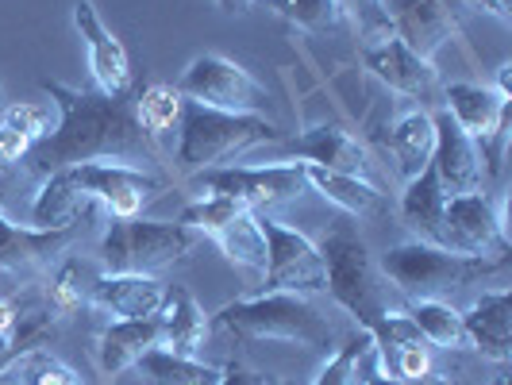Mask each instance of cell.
<instances>
[{
    "instance_id": "cell-1",
    "label": "cell",
    "mask_w": 512,
    "mask_h": 385,
    "mask_svg": "<svg viewBox=\"0 0 512 385\" xmlns=\"http://www.w3.org/2000/svg\"><path fill=\"white\" fill-rule=\"evenodd\" d=\"M39 85L58 108V124L24 158L31 174L51 178L58 170L85 162H116L143 170L162 158L158 139H151L135 116V93L108 97L101 89H70L51 77Z\"/></svg>"
},
{
    "instance_id": "cell-2",
    "label": "cell",
    "mask_w": 512,
    "mask_h": 385,
    "mask_svg": "<svg viewBox=\"0 0 512 385\" xmlns=\"http://www.w3.org/2000/svg\"><path fill=\"white\" fill-rule=\"evenodd\" d=\"M162 193H166V181L139 166H116V162L70 166L43 178L31 201V228H77V220L93 205H101L108 220H131V216H143V208L158 201Z\"/></svg>"
},
{
    "instance_id": "cell-3",
    "label": "cell",
    "mask_w": 512,
    "mask_h": 385,
    "mask_svg": "<svg viewBox=\"0 0 512 385\" xmlns=\"http://www.w3.org/2000/svg\"><path fill=\"white\" fill-rule=\"evenodd\" d=\"M285 131L266 116H243V112H220L208 104L185 101L178 124V166L181 178H197L205 170L228 166L231 158L255 151L262 143H282Z\"/></svg>"
},
{
    "instance_id": "cell-4",
    "label": "cell",
    "mask_w": 512,
    "mask_h": 385,
    "mask_svg": "<svg viewBox=\"0 0 512 385\" xmlns=\"http://www.w3.org/2000/svg\"><path fill=\"white\" fill-rule=\"evenodd\" d=\"M320 255L328 266V293L359 320L362 332L374 339L385 328L393 305L385 297V274L370 258L366 239L351 224H335L320 243Z\"/></svg>"
},
{
    "instance_id": "cell-5",
    "label": "cell",
    "mask_w": 512,
    "mask_h": 385,
    "mask_svg": "<svg viewBox=\"0 0 512 385\" xmlns=\"http://www.w3.org/2000/svg\"><path fill=\"white\" fill-rule=\"evenodd\" d=\"M197 231L185 224H166V220H108L101 235V266L104 274H143L158 278L166 270H174L178 262L197 251Z\"/></svg>"
},
{
    "instance_id": "cell-6",
    "label": "cell",
    "mask_w": 512,
    "mask_h": 385,
    "mask_svg": "<svg viewBox=\"0 0 512 385\" xmlns=\"http://www.w3.org/2000/svg\"><path fill=\"white\" fill-rule=\"evenodd\" d=\"M501 266L505 262H497V258H466L447 247H436V243H424V239L401 243V247L385 251L378 262L385 282H393L412 301H443L447 293L478 282Z\"/></svg>"
},
{
    "instance_id": "cell-7",
    "label": "cell",
    "mask_w": 512,
    "mask_h": 385,
    "mask_svg": "<svg viewBox=\"0 0 512 385\" xmlns=\"http://www.w3.org/2000/svg\"><path fill=\"white\" fill-rule=\"evenodd\" d=\"M216 324L239 339H278L312 351H328L332 324L301 293H258L251 301H231L216 312Z\"/></svg>"
},
{
    "instance_id": "cell-8",
    "label": "cell",
    "mask_w": 512,
    "mask_h": 385,
    "mask_svg": "<svg viewBox=\"0 0 512 385\" xmlns=\"http://www.w3.org/2000/svg\"><path fill=\"white\" fill-rule=\"evenodd\" d=\"M439 247L466 258H509V201L489 193L447 197Z\"/></svg>"
},
{
    "instance_id": "cell-9",
    "label": "cell",
    "mask_w": 512,
    "mask_h": 385,
    "mask_svg": "<svg viewBox=\"0 0 512 385\" xmlns=\"http://www.w3.org/2000/svg\"><path fill=\"white\" fill-rule=\"evenodd\" d=\"M181 224L193 228L197 235L216 239V247L224 251L231 266L239 270H266V235L258 224V212L231 197H201L181 212Z\"/></svg>"
},
{
    "instance_id": "cell-10",
    "label": "cell",
    "mask_w": 512,
    "mask_h": 385,
    "mask_svg": "<svg viewBox=\"0 0 512 385\" xmlns=\"http://www.w3.org/2000/svg\"><path fill=\"white\" fill-rule=\"evenodd\" d=\"M178 93L185 101L208 104L220 112H243V116H262L270 108L266 85L228 54H197L181 74Z\"/></svg>"
},
{
    "instance_id": "cell-11",
    "label": "cell",
    "mask_w": 512,
    "mask_h": 385,
    "mask_svg": "<svg viewBox=\"0 0 512 385\" xmlns=\"http://www.w3.org/2000/svg\"><path fill=\"white\" fill-rule=\"evenodd\" d=\"M193 185L201 189V197H231L239 205L262 208L293 201L308 189L305 162H274V166H216L197 174Z\"/></svg>"
},
{
    "instance_id": "cell-12",
    "label": "cell",
    "mask_w": 512,
    "mask_h": 385,
    "mask_svg": "<svg viewBox=\"0 0 512 385\" xmlns=\"http://www.w3.org/2000/svg\"><path fill=\"white\" fill-rule=\"evenodd\" d=\"M258 224L266 235V270H262V293H320L328 289V266L320 247L301 235V231L285 228L282 220H270L258 212Z\"/></svg>"
},
{
    "instance_id": "cell-13",
    "label": "cell",
    "mask_w": 512,
    "mask_h": 385,
    "mask_svg": "<svg viewBox=\"0 0 512 385\" xmlns=\"http://www.w3.org/2000/svg\"><path fill=\"white\" fill-rule=\"evenodd\" d=\"M443 108L478 143L482 158L489 162V174H497L501 170V147H505V135H509V97H501L493 85L451 81V85H443Z\"/></svg>"
},
{
    "instance_id": "cell-14",
    "label": "cell",
    "mask_w": 512,
    "mask_h": 385,
    "mask_svg": "<svg viewBox=\"0 0 512 385\" xmlns=\"http://www.w3.org/2000/svg\"><path fill=\"white\" fill-rule=\"evenodd\" d=\"M362 62L385 89H393V93H401L409 101H432L439 93L436 62L409 51L397 35H382V39L362 43Z\"/></svg>"
},
{
    "instance_id": "cell-15",
    "label": "cell",
    "mask_w": 512,
    "mask_h": 385,
    "mask_svg": "<svg viewBox=\"0 0 512 385\" xmlns=\"http://www.w3.org/2000/svg\"><path fill=\"white\" fill-rule=\"evenodd\" d=\"M436 124V147H432V170L447 197H466V193H482L486 185V158L478 151V143L455 124V116L447 108H439L432 116Z\"/></svg>"
},
{
    "instance_id": "cell-16",
    "label": "cell",
    "mask_w": 512,
    "mask_h": 385,
    "mask_svg": "<svg viewBox=\"0 0 512 385\" xmlns=\"http://www.w3.org/2000/svg\"><path fill=\"white\" fill-rule=\"evenodd\" d=\"M74 27L89 51V70H93V85L108 93V97H120L131 93V58L128 47L104 27L101 12L93 0H77L74 4Z\"/></svg>"
},
{
    "instance_id": "cell-17",
    "label": "cell",
    "mask_w": 512,
    "mask_h": 385,
    "mask_svg": "<svg viewBox=\"0 0 512 385\" xmlns=\"http://www.w3.org/2000/svg\"><path fill=\"white\" fill-rule=\"evenodd\" d=\"M385 16H389V27L393 35L416 51L420 58H436L439 47L447 39L459 35V24H455V12L447 8V0H382Z\"/></svg>"
},
{
    "instance_id": "cell-18",
    "label": "cell",
    "mask_w": 512,
    "mask_h": 385,
    "mask_svg": "<svg viewBox=\"0 0 512 385\" xmlns=\"http://www.w3.org/2000/svg\"><path fill=\"white\" fill-rule=\"evenodd\" d=\"M77 228H16L4 212H0V274H20L31 278L39 270H47L54 258L66 255L74 247Z\"/></svg>"
},
{
    "instance_id": "cell-19",
    "label": "cell",
    "mask_w": 512,
    "mask_h": 385,
    "mask_svg": "<svg viewBox=\"0 0 512 385\" xmlns=\"http://www.w3.org/2000/svg\"><path fill=\"white\" fill-rule=\"evenodd\" d=\"M285 154L301 158L308 166L335 170V174H355V178H362L370 170L366 147H362L351 131L339 128V124H316V128H308L293 143H285Z\"/></svg>"
},
{
    "instance_id": "cell-20",
    "label": "cell",
    "mask_w": 512,
    "mask_h": 385,
    "mask_svg": "<svg viewBox=\"0 0 512 385\" xmlns=\"http://www.w3.org/2000/svg\"><path fill=\"white\" fill-rule=\"evenodd\" d=\"M166 289L158 278H143V274H97L89 285V301L104 312H112L116 320H147L162 312Z\"/></svg>"
},
{
    "instance_id": "cell-21",
    "label": "cell",
    "mask_w": 512,
    "mask_h": 385,
    "mask_svg": "<svg viewBox=\"0 0 512 385\" xmlns=\"http://www.w3.org/2000/svg\"><path fill=\"white\" fill-rule=\"evenodd\" d=\"M466 328V347H474L482 359L509 362L512 355V293L493 289L482 293L474 305L462 312Z\"/></svg>"
},
{
    "instance_id": "cell-22",
    "label": "cell",
    "mask_w": 512,
    "mask_h": 385,
    "mask_svg": "<svg viewBox=\"0 0 512 385\" xmlns=\"http://www.w3.org/2000/svg\"><path fill=\"white\" fill-rule=\"evenodd\" d=\"M158 320H162V351L181 355V359H197V351L205 347L208 339V316L185 285H170L166 289Z\"/></svg>"
},
{
    "instance_id": "cell-23",
    "label": "cell",
    "mask_w": 512,
    "mask_h": 385,
    "mask_svg": "<svg viewBox=\"0 0 512 385\" xmlns=\"http://www.w3.org/2000/svg\"><path fill=\"white\" fill-rule=\"evenodd\" d=\"M162 347V320L147 316V320H112L104 328L101 343H97V362L104 374H124L135 362L143 359L147 351Z\"/></svg>"
},
{
    "instance_id": "cell-24",
    "label": "cell",
    "mask_w": 512,
    "mask_h": 385,
    "mask_svg": "<svg viewBox=\"0 0 512 385\" xmlns=\"http://www.w3.org/2000/svg\"><path fill=\"white\" fill-rule=\"evenodd\" d=\"M432 147H436V124H432V112H424V108L405 112L393 128L385 131V151L393 154L397 174L405 181L416 178L432 162Z\"/></svg>"
},
{
    "instance_id": "cell-25",
    "label": "cell",
    "mask_w": 512,
    "mask_h": 385,
    "mask_svg": "<svg viewBox=\"0 0 512 385\" xmlns=\"http://www.w3.org/2000/svg\"><path fill=\"white\" fill-rule=\"evenodd\" d=\"M443 205H447V193L439 185L432 162L416 174V178L405 181V193H401V216L424 243H436L443 239Z\"/></svg>"
},
{
    "instance_id": "cell-26",
    "label": "cell",
    "mask_w": 512,
    "mask_h": 385,
    "mask_svg": "<svg viewBox=\"0 0 512 385\" xmlns=\"http://www.w3.org/2000/svg\"><path fill=\"white\" fill-rule=\"evenodd\" d=\"M47 131H51L47 104H12L0 116V174L16 170Z\"/></svg>"
},
{
    "instance_id": "cell-27",
    "label": "cell",
    "mask_w": 512,
    "mask_h": 385,
    "mask_svg": "<svg viewBox=\"0 0 512 385\" xmlns=\"http://www.w3.org/2000/svg\"><path fill=\"white\" fill-rule=\"evenodd\" d=\"M305 178H308V189H316L324 201L343 208L347 216H374V212H382V193H378V185H370L366 178L320 170V166H308V162H305Z\"/></svg>"
},
{
    "instance_id": "cell-28",
    "label": "cell",
    "mask_w": 512,
    "mask_h": 385,
    "mask_svg": "<svg viewBox=\"0 0 512 385\" xmlns=\"http://www.w3.org/2000/svg\"><path fill=\"white\" fill-rule=\"evenodd\" d=\"M135 370L151 385H220V374H224V366H205V362L197 359H181V355H170L162 347L147 351L143 359L135 362Z\"/></svg>"
},
{
    "instance_id": "cell-29",
    "label": "cell",
    "mask_w": 512,
    "mask_h": 385,
    "mask_svg": "<svg viewBox=\"0 0 512 385\" xmlns=\"http://www.w3.org/2000/svg\"><path fill=\"white\" fill-rule=\"evenodd\" d=\"M409 320L416 324V332L428 347H443V351H462L466 347L462 312L451 308L447 301H412Z\"/></svg>"
},
{
    "instance_id": "cell-30",
    "label": "cell",
    "mask_w": 512,
    "mask_h": 385,
    "mask_svg": "<svg viewBox=\"0 0 512 385\" xmlns=\"http://www.w3.org/2000/svg\"><path fill=\"white\" fill-rule=\"evenodd\" d=\"M181 104H185V97L178 93V85L154 81L143 93H135V116L151 139H162L166 131H174L181 124Z\"/></svg>"
},
{
    "instance_id": "cell-31",
    "label": "cell",
    "mask_w": 512,
    "mask_h": 385,
    "mask_svg": "<svg viewBox=\"0 0 512 385\" xmlns=\"http://www.w3.org/2000/svg\"><path fill=\"white\" fill-rule=\"evenodd\" d=\"M370 355H374V339L359 328V335H351L332 359L324 362V370L316 374L312 385H362V374H366Z\"/></svg>"
},
{
    "instance_id": "cell-32",
    "label": "cell",
    "mask_w": 512,
    "mask_h": 385,
    "mask_svg": "<svg viewBox=\"0 0 512 385\" xmlns=\"http://www.w3.org/2000/svg\"><path fill=\"white\" fill-rule=\"evenodd\" d=\"M0 385H81L70 366L47 355V351H35L24 359H12L0 370Z\"/></svg>"
},
{
    "instance_id": "cell-33",
    "label": "cell",
    "mask_w": 512,
    "mask_h": 385,
    "mask_svg": "<svg viewBox=\"0 0 512 385\" xmlns=\"http://www.w3.org/2000/svg\"><path fill=\"white\" fill-rule=\"evenodd\" d=\"M285 24L312 31V35H324L343 24V8L339 0H266Z\"/></svg>"
},
{
    "instance_id": "cell-34",
    "label": "cell",
    "mask_w": 512,
    "mask_h": 385,
    "mask_svg": "<svg viewBox=\"0 0 512 385\" xmlns=\"http://www.w3.org/2000/svg\"><path fill=\"white\" fill-rule=\"evenodd\" d=\"M93 278H97V274H89V266H85L81 258H66L62 270L54 274L47 301L70 320V312H77V308L89 301V285H93Z\"/></svg>"
},
{
    "instance_id": "cell-35",
    "label": "cell",
    "mask_w": 512,
    "mask_h": 385,
    "mask_svg": "<svg viewBox=\"0 0 512 385\" xmlns=\"http://www.w3.org/2000/svg\"><path fill=\"white\" fill-rule=\"evenodd\" d=\"M339 8H343V20H351V24L359 27V35L366 43L382 39V35H393L382 0H339Z\"/></svg>"
},
{
    "instance_id": "cell-36",
    "label": "cell",
    "mask_w": 512,
    "mask_h": 385,
    "mask_svg": "<svg viewBox=\"0 0 512 385\" xmlns=\"http://www.w3.org/2000/svg\"><path fill=\"white\" fill-rule=\"evenodd\" d=\"M428 374H436V366H432V347H428L424 339L401 347V351L393 355V362H389V378H397V382H420V378H428Z\"/></svg>"
},
{
    "instance_id": "cell-37",
    "label": "cell",
    "mask_w": 512,
    "mask_h": 385,
    "mask_svg": "<svg viewBox=\"0 0 512 385\" xmlns=\"http://www.w3.org/2000/svg\"><path fill=\"white\" fill-rule=\"evenodd\" d=\"M220 385H274L270 374H258V370H247L239 362H228L224 374H220Z\"/></svg>"
},
{
    "instance_id": "cell-38",
    "label": "cell",
    "mask_w": 512,
    "mask_h": 385,
    "mask_svg": "<svg viewBox=\"0 0 512 385\" xmlns=\"http://www.w3.org/2000/svg\"><path fill=\"white\" fill-rule=\"evenodd\" d=\"M466 4H474L478 12H489V16L501 20V24L512 20V0H466Z\"/></svg>"
},
{
    "instance_id": "cell-39",
    "label": "cell",
    "mask_w": 512,
    "mask_h": 385,
    "mask_svg": "<svg viewBox=\"0 0 512 385\" xmlns=\"http://www.w3.org/2000/svg\"><path fill=\"white\" fill-rule=\"evenodd\" d=\"M16 316H20L16 301H12V297H0V335H4V339H8L12 328H16Z\"/></svg>"
},
{
    "instance_id": "cell-40",
    "label": "cell",
    "mask_w": 512,
    "mask_h": 385,
    "mask_svg": "<svg viewBox=\"0 0 512 385\" xmlns=\"http://www.w3.org/2000/svg\"><path fill=\"white\" fill-rule=\"evenodd\" d=\"M224 12H231V16H239V12H251L258 0H216Z\"/></svg>"
},
{
    "instance_id": "cell-41",
    "label": "cell",
    "mask_w": 512,
    "mask_h": 385,
    "mask_svg": "<svg viewBox=\"0 0 512 385\" xmlns=\"http://www.w3.org/2000/svg\"><path fill=\"white\" fill-rule=\"evenodd\" d=\"M409 385H462V382H451V378H436V374H428V378H420V382H409Z\"/></svg>"
},
{
    "instance_id": "cell-42",
    "label": "cell",
    "mask_w": 512,
    "mask_h": 385,
    "mask_svg": "<svg viewBox=\"0 0 512 385\" xmlns=\"http://www.w3.org/2000/svg\"><path fill=\"white\" fill-rule=\"evenodd\" d=\"M4 366H8V339L0 335V370H4Z\"/></svg>"
},
{
    "instance_id": "cell-43",
    "label": "cell",
    "mask_w": 512,
    "mask_h": 385,
    "mask_svg": "<svg viewBox=\"0 0 512 385\" xmlns=\"http://www.w3.org/2000/svg\"><path fill=\"white\" fill-rule=\"evenodd\" d=\"M493 385H509V374H501V378H493Z\"/></svg>"
},
{
    "instance_id": "cell-44",
    "label": "cell",
    "mask_w": 512,
    "mask_h": 385,
    "mask_svg": "<svg viewBox=\"0 0 512 385\" xmlns=\"http://www.w3.org/2000/svg\"><path fill=\"white\" fill-rule=\"evenodd\" d=\"M274 385H293V382H278V378H274Z\"/></svg>"
}]
</instances>
